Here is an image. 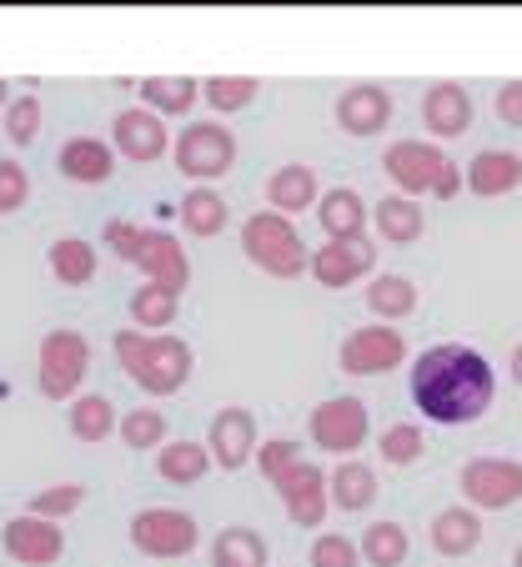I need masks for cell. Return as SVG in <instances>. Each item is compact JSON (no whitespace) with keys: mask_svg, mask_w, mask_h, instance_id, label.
<instances>
[{"mask_svg":"<svg viewBox=\"0 0 522 567\" xmlns=\"http://www.w3.org/2000/svg\"><path fill=\"white\" fill-rule=\"evenodd\" d=\"M196 96H202V81H192V75H146V81H141V101H146V111H156L161 121L186 116V111L196 106Z\"/></svg>","mask_w":522,"mask_h":567,"instance_id":"obj_26","label":"cell"},{"mask_svg":"<svg viewBox=\"0 0 522 567\" xmlns=\"http://www.w3.org/2000/svg\"><path fill=\"white\" fill-rule=\"evenodd\" d=\"M341 372H352V377H387L397 372V367L407 362V337L397 332V327H357L347 342H341Z\"/></svg>","mask_w":522,"mask_h":567,"instance_id":"obj_12","label":"cell"},{"mask_svg":"<svg viewBox=\"0 0 522 567\" xmlns=\"http://www.w3.org/2000/svg\"><path fill=\"white\" fill-rule=\"evenodd\" d=\"M498 396V372L482 352L462 342H442L427 347L412 367V402L422 408L427 422L438 427H468Z\"/></svg>","mask_w":522,"mask_h":567,"instance_id":"obj_1","label":"cell"},{"mask_svg":"<svg viewBox=\"0 0 522 567\" xmlns=\"http://www.w3.org/2000/svg\"><path fill=\"white\" fill-rule=\"evenodd\" d=\"M317 221L327 231V241H352L367 231V202L352 186H337V192L317 196Z\"/></svg>","mask_w":522,"mask_h":567,"instance_id":"obj_23","label":"cell"},{"mask_svg":"<svg viewBox=\"0 0 522 567\" xmlns=\"http://www.w3.org/2000/svg\"><path fill=\"white\" fill-rule=\"evenodd\" d=\"M422 121L432 136H462V131L472 126V96L468 86H458V81H438V86L422 96Z\"/></svg>","mask_w":522,"mask_h":567,"instance_id":"obj_20","label":"cell"},{"mask_svg":"<svg viewBox=\"0 0 522 567\" xmlns=\"http://www.w3.org/2000/svg\"><path fill=\"white\" fill-rule=\"evenodd\" d=\"M81 503H85V487H81V482H55V487H45V493L31 497V517H45V523H65V517H71Z\"/></svg>","mask_w":522,"mask_h":567,"instance_id":"obj_37","label":"cell"},{"mask_svg":"<svg viewBox=\"0 0 522 567\" xmlns=\"http://www.w3.org/2000/svg\"><path fill=\"white\" fill-rule=\"evenodd\" d=\"M11 106V86H6V81H0V111Z\"/></svg>","mask_w":522,"mask_h":567,"instance_id":"obj_45","label":"cell"},{"mask_svg":"<svg viewBox=\"0 0 522 567\" xmlns=\"http://www.w3.org/2000/svg\"><path fill=\"white\" fill-rule=\"evenodd\" d=\"M55 166H61V176L75 186H101L116 176V151L101 136H71L61 146V156H55Z\"/></svg>","mask_w":522,"mask_h":567,"instance_id":"obj_18","label":"cell"},{"mask_svg":"<svg viewBox=\"0 0 522 567\" xmlns=\"http://www.w3.org/2000/svg\"><path fill=\"white\" fill-rule=\"evenodd\" d=\"M65 422H71V437L75 442H106L111 432H116V402L101 392H85V396H71V412H65Z\"/></svg>","mask_w":522,"mask_h":567,"instance_id":"obj_28","label":"cell"},{"mask_svg":"<svg viewBox=\"0 0 522 567\" xmlns=\"http://www.w3.org/2000/svg\"><path fill=\"white\" fill-rule=\"evenodd\" d=\"M45 261H51V277L61 281V287H85V281L96 277V247L81 241V236H61V241H51Z\"/></svg>","mask_w":522,"mask_h":567,"instance_id":"obj_30","label":"cell"},{"mask_svg":"<svg viewBox=\"0 0 522 567\" xmlns=\"http://www.w3.org/2000/svg\"><path fill=\"white\" fill-rule=\"evenodd\" d=\"M0 547H6V557L21 567H51L61 563L65 553V533L61 523H45V517H11L6 523V533H0Z\"/></svg>","mask_w":522,"mask_h":567,"instance_id":"obj_14","label":"cell"},{"mask_svg":"<svg viewBox=\"0 0 522 567\" xmlns=\"http://www.w3.org/2000/svg\"><path fill=\"white\" fill-rule=\"evenodd\" d=\"M522 186V156L518 151H478L468 161V192L482 202H498V196L518 192Z\"/></svg>","mask_w":522,"mask_h":567,"instance_id":"obj_19","label":"cell"},{"mask_svg":"<svg viewBox=\"0 0 522 567\" xmlns=\"http://www.w3.org/2000/svg\"><path fill=\"white\" fill-rule=\"evenodd\" d=\"M372 226L387 247H412L417 236L427 231V216H422V206L407 202V196H382V206L372 212Z\"/></svg>","mask_w":522,"mask_h":567,"instance_id":"obj_27","label":"cell"},{"mask_svg":"<svg viewBox=\"0 0 522 567\" xmlns=\"http://www.w3.org/2000/svg\"><path fill=\"white\" fill-rule=\"evenodd\" d=\"M25 202H31V172L21 161L0 156V212H21Z\"/></svg>","mask_w":522,"mask_h":567,"instance_id":"obj_41","label":"cell"},{"mask_svg":"<svg viewBox=\"0 0 522 567\" xmlns=\"http://www.w3.org/2000/svg\"><path fill=\"white\" fill-rule=\"evenodd\" d=\"M508 367H512V382L522 386V347H518V352H512V362H508Z\"/></svg>","mask_w":522,"mask_h":567,"instance_id":"obj_44","label":"cell"},{"mask_svg":"<svg viewBox=\"0 0 522 567\" xmlns=\"http://www.w3.org/2000/svg\"><path fill=\"white\" fill-rule=\"evenodd\" d=\"M111 352H116L121 372L151 396L182 392L196 367L192 342H182V337H171V332H136V327H126V332H116Z\"/></svg>","mask_w":522,"mask_h":567,"instance_id":"obj_2","label":"cell"},{"mask_svg":"<svg viewBox=\"0 0 522 567\" xmlns=\"http://www.w3.org/2000/svg\"><path fill=\"white\" fill-rule=\"evenodd\" d=\"M226 221H232V206L222 202V192H212V186H192V192L182 196V226L192 236H222Z\"/></svg>","mask_w":522,"mask_h":567,"instance_id":"obj_31","label":"cell"},{"mask_svg":"<svg viewBox=\"0 0 522 567\" xmlns=\"http://www.w3.org/2000/svg\"><path fill=\"white\" fill-rule=\"evenodd\" d=\"M116 432H121V442H126V447L151 452V447H161V442H166V417H161L156 408H131L126 417L116 422Z\"/></svg>","mask_w":522,"mask_h":567,"instance_id":"obj_36","label":"cell"},{"mask_svg":"<svg viewBox=\"0 0 522 567\" xmlns=\"http://www.w3.org/2000/svg\"><path fill=\"white\" fill-rule=\"evenodd\" d=\"M196 543H202V527H196V517L182 513V507H141V513L131 517V547L146 557L171 563V557L196 553Z\"/></svg>","mask_w":522,"mask_h":567,"instance_id":"obj_9","label":"cell"},{"mask_svg":"<svg viewBox=\"0 0 522 567\" xmlns=\"http://www.w3.org/2000/svg\"><path fill=\"white\" fill-rule=\"evenodd\" d=\"M171 161H176V172L192 176L196 186L222 182V176L236 166L232 126H222V121H192V126L176 136V146H171Z\"/></svg>","mask_w":522,"mask_h":567,"instance_id":"obj_7","label":"cell"},{"mask_svg":"<svg viewBox=\"0 0 522 567\" xmlns=\"http://www.w3.org/2000/svg\"><path fill=\"white\" fill-rule=\"evenodd\" d=\"M176 307H182V297L156 287V281L131 291V321H136V332H161V327H171V321H176Z\"/></svg>","mask_w":522,"mask_h":567,"instance_id":"obj_33","label":"cell"},{"mask_svg":"<svg viewBox=\"0 0 522 567\" xmlns=\"http://www.w3.org/2000/svg\"><path fill=\"white\" fill-rule=\"evenodd\" d=\"M377 447H382V462H392V467H412V462L427 452V437H422V427H412V422H397V427L382 432Z\"/></svg>","mask_w":522,"mask_h":567,"instance_id":"obj_38","label":"cell"},{"mask_svg":"<svg viewBox=\"0 0 522 567\" xmlns=\"http://www.w3.org/2000/svg\"><path fill=\"white\" fill-rule=\"evenodd\" d=\"M242 251H246L252 267H262L267 277H277V281H297L301 271H307V261H311L301 231L277 212L246 216L242 221Z\"/></svg>","mask_w":522,"mask_h":567,"instance_id":"obj_5","label":"cell"},{"mask_svg":"<svg viewBox=\"0 0 522 567\" xmlns=\"http://www.w3.org/2000/svg\"><path fill=\"white\" fill-rule=\"evenodd\" d=\"M0 116H6V136L16 146H31L41 136V96H11V106L0 111Z\"/></svg>","mask_w":522,"mask_h":567,"instance_id":"obj_39","label":"cell"},{"mask_svg":"<svg viewBox=\"0 0 522 567\" xmlns=\"http://www.w3.org/2000/svg\"><path fill=\"white\" fill-rule=\"evenodd\" d=\"M301 457V447L291 437H272V442H262V447H256V462H262V477H277L282 467H291V462Z\"/></svg>","mask_w":522,"mask_h":567,"instance_id":"obj_42","label":"cell"},{"mask_svg":"<svg viewBox=\"0 0 522 567\" xmlns=\"http://www.w3.org/2000/svg\"><path fill=\"white\" fill-rule=\"evenodd\" d=\"M512 567H522V543H518V553H512Z\"/></svg>","mask_w":522,"mask_h":567,"instance_id":"obj_46","label":"cell"},{"mask_svg":"<svg viewBox=\"0 0 522 567\" xmlns=\"http://www.w3.org/2000/svg\"><path fill=\"white\" fill-rule=\"evenodd\" d=\"M311 567H362V553L347 533H321L311 543Z\"/></svg>","mask_w":522,"mask_h":567,"instance_id":"obj_40","label":"cell"},{"mask_svg":"<svg viewBox=\"0 0 522 567\" xmlns=\"http://www.w3.org/2000/svg\"><path fill=\"white\" fill-rule=\"evenodd\" d=\"M498 121H502V126H518L522 131V81L498 86Z\"/></svg>","mask_w":522,"mask_h":567,"instance_id":"obj_43","label":"cell"},{"mask_svg":"<svg viewBox=\"0 0 522 567\" xmlns=\"http://www.w3.org/2000/svg\"><path fill=\"white\" fill-rule=\"evenodd\" d=\"M272 487H277V497H282V507H287L291 527H321V523H327V513H331V503H327V472H321L317 462L297 457L291 467H282L277 477H272Z\"/></svg>","mask_w":522,"mask_h":567,"instance_id":"obj_11","label":"cell"},{"mask_svg":"<svg viewBox=\"0 0 522 567\" xmlns=\"http://www.w3.org/2000/svg\"><path fill=\"white\" fill-rule=\"evenodd\" d=\"M206 452L222 472H242L256 457V417L246 408H222L206 432Z\"/></svg>","mask_w":522,"mask_h":567,"instance_id":"obj_16","label":"cell"},{"mask_svg":"<svg viewBox=\"0 0 522 567\" xmlns=\"http://www.w3.org/2000/svg\"><path fill=\"white\" fill-rule=\"evenodd\" d=\"M367 307L377 311V321H402L417 311V287L407 277H397V271H382L367 287Z\"/></svg>","mask_w":522,"mask_h":567,"instance_id":"obj_32","label":"cell"},{"mask_svg":"<svg viewBox=\"0 0 522 567\" xmlns=\"http://www.w3.org/2000/svg\"><path fill=\"white\" fill-rule=\"evenodd\" d=\"M387 176L397 182V192L412 202V196H438L452 202L462 192V166L448 161V151L432 146V141H392L382 156Z\"/></svg>","mask_w":522,"mask_h":567,"instance_id":"obj_4","label":"cell"},{"mask_svg":"<svg viewBox=\"0 0 522 567\" xmlns=\"http://www.w3.org/2000/svg\"><path fill=\"white\" fill-rule=\"evenodd\" d=\"M307 432H311V447L317 452H331V457H357L367 447V402L362 396H327L317 402L307 417Z\"/></svg>","mask_w":522,"mask_h":567,"instance_id":"obj_8","label":"cell"},{"mask_svg":"<svg viewBox=\"0 0 522 567\" xmlns=\"http://www.w3.org/2000/svg\"><path fill=\"white\" fill-rule=\"evenodd\" d=\"M377 497V472L357 457H341L337 472H327V503L337 513H367Z\"/></svg>","mask_w":522,"mask_h":567,"instance_id":"obj_22","label":"cell"},{"mask_svg":"<svg viewBox=\"0 0 522 567\" xmlns=\"http://www.w3.org/2000/svg\"><path fill=\"white\" fill-rule=\"evenodd\" d=\"M387 121H392V96H387L382 86H372V81L347 86L337 96V126L347 131V136H377Z\"/></svg>","mask_w":522,"mask_h":567,"instance_id":"obj_17","label":"cell"},{"mask_svg":"<svg viewBox=\"0 0 522 567\" xmlns=\"http://www.w3.org/2000/svg\"><path fill=\"white\" fill-rule=\"evenodd\" d=\"M462 497L472 513H502V507L522 503V462L512 457H472L458 477Z\"/></svg>","mask_w":522,"mask_h":567,"instance_id":"obj_10","label":"cell"},{"mask_svg":"<svg viewBox=\"0 0 522 567\" xmlns=\"http://www.w3.org/2000/svg\"><path fill=\"white\" fill-rule=\"evenodd\" d=\"M478 543H482V517L472 507L458 503L432 517V547L442 557H468V553H478Z\"/></svg>","mask_w":522,"mask_h":567,"instance_id":"obj_24","label":"cell"},{"mask_svg":"<svg viewBox=\"0 0 522 567\" xmlns=\"http://www.w3.org/2000/svg\"><path fill=\"white\" fill-rule=\"evenodd\" d=\"M317 172L311 166H301V161H287V166H277L272 172V182H267V206L277 216H301L307 206H317Z\"/></svg>","mask_w":522,"mask_h":567,"instance_id":"obj_21","label":"cell"},{"mask_svg":"<svg viewBox=\"0 0 522 567\" xmlns=\"http://www.w3.org/2000/svg\"><path fill=\"white\" fill-rule=\"evenodd\" d=\"M111 151L136 166H151L171 151V136H166V121L146 106H126L116 121H111Z\"/></svg>","mask_w":522,"mask_h":567,"instance_id":"obj_13","label":"cell"},{"mask_svg":"<svg viewBox=\"0 0 522 567\" xmlns=\"http://www.w3.org/2000/svg\"><path fill=\"white\" fill-rule=\"evenodd\" d=\"M156 472L171 482V487H196V482L212 472V452L206 442H161L156 447Z\"/></svg>","mask_w":522,"mask_h":567,"instance_id":"obj_25","label":"cell"},{"mask_svg":"<svg viewBox=\"0 0 522 567\" xmlns=\"http://www.w3.org/2000/svg\"><path fill=\"white\" fill-rule=\"evenodd\" d=\"M91 372V342L75 327H55L41 337V357H35V386L45 402H71L81 396V382Z\"/></svg>","mask_w":522,"mask_h":567,"instance_id":"obj_6","label":"cell"},{"mask_svg":"<svg viewBox=\"0 0 522 567\" xmlns=\"http://www.w3.org/2000/svg\"><path fill=\"white\" fill-rule=\"evenodd\" d=\"M407 527L402 523H372L362 533V543H357V553H362L367 567H402L407 563Z\"/></svg>","mask_w":522,"mask_h":567,"instance_id":"obj_34","label":"cell"},{"mask_svg":"<svg viewBox=\"0 0 522 567\" xmlns=\"http://www.w3.org/2000/svg\"><path fill=\"white\" fill-rule=\"evenodd\" d=\"M256 91H262V81H256V75H212V81H202L206 106L222 111V116H232V111H246L256 101Z\"/></svg>","mask_w":522,"mask_h":567,"instance_id":"obj_35","label":"cell"},{"mask_svg":"<svg viewBox=\"0 0 522 567\" xmlns=\"http://www.w3.org/2000/svg\"><path fill=\"white\" fill-rule=\"evenodd\" d=\"M272 563V547L262 533L252 527H222L212 543V567H267Z\"/></svg>","mask_w":522,"mask_h":567,"instance_id":"obj_29","label":"cell"},{"mask_svg":"<svg viewBox=\"0 0 522 567\" xmlns=\"http://www.w3.org/2000/svg\"><path fill=\"white\" fill-rule=\"evenodd\" d=\"M106 247H116L121 261L146 271V281L176 291L182 297L192 287V257L171 231H156V226H136V221H106Z\"/></svg>","mask_w":522,"mask_h":567,"instance_id":"obj_3","label":"cell"},{"mask_svg":"<svg viewBox=\"0 0 522 567\" xmlns=\"http://www.w3.org/2000/svg\"><path fill=\"white\" fill-rule=\"evenodd\" d=\"M372 267H377V247L367 241V236H352V241H327V247H317L311 251V261H307V271L317 277V287H327V291L352 287V281H362Z\"/></svg>","mask_w":522,"mask_h":567,"instance_id":"obj_15","label":"cell"}]
</instances>
